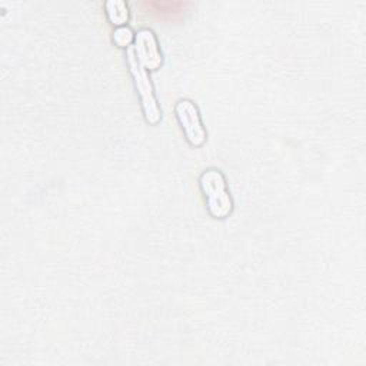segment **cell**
Wrapping results in <instances>:
<instances>
[{
  "label": "cell",
  "mask_w": 366,
  "mask_h": 366,
  "mask_svg": "<svg viewBox=\"0 0 366 366\" xmlns=\"http://www.w3.org/2000/svg\"><path fill=\"white\" fill-rule=\"evenodd\" d=\"M199 187L206 200L207 213L213 219L223 220L233 212V199L222 170L209 167L199 176Z\"/></svg>",
  "instance_id": "6da1fadb"
},
{
  "label": "cell",
  "mask_w": 366,
  "mask_h": 366,
  "mask_svg": "<svg viewBox=\"0 0 366 366\" xmlns=\"http://www.w3.org/2000/svg\"><path fill=\"white\" fill-rule=\"evenodd\" d=\"M126 60H127V66H129V73L133 79L134 89L140 99V106H142L144 120L150 126H156L162 122V110H160V104L157 102L149 71H146L137 63L133 46H130L126 50Z\"/></svg>",
  "instance_id": "7a4b0ae2"
},
{
  "label": "cell",
  "mask_w": 366,
  "mask_h": 366,
  "mask_svg": "<svg viewBox=\"0 0 366 366\" xmlns=\"http://www.w3.org/2000/svg\"><path fill=\"white\" fill-rule=\"evenodd\" d=\"M174 116L190 146L200 147L206 143L207 132L203 126L200 110L192 99H179L174 104Z\"/></svg>",
  "instance_id": "3957f363"
},
{
  "label": "cell",
  "mask_w": 366,
  "mask_h": 366,
  "mask_svg": "<svg viewBox=\"0 0 366 366\" xmlns=\"http://www.w3.org/2000/svg\"><path fill=\"white\" fill-rule=\"evenodd\" d=\"M133 50H134L137 63L146 71H156L163 66L164 57L159 44V40L152 29L143 27L137 30V33L134 34Z\"/></svg>",
  "instance_id": "277c9868"
},
{
  "label": "cell",
  "mask_w": 366,
  "mask_h": 366,
  "mask_svg": "<svg viewBox=\"0 0 366 366\" xmlns=\"http://www.w3.org/2000/svg\"><path fill=\"white\" fill-rule=\"evenodd\" d=\"M104 11L107 16V20L114 26H127L130 20V9L129 4L123 0H107L104 3Z\"/></svg>",
  "instance_id": "5b68a950"
},
{
  "label": "cell",
  "mask_w": 366,
  "mask_h": 366,
  "mask_svg": "<svg viewBox=\"0 0 366 366\" xmlns=\"http://www.w3.org/2000/svg\"><path fill=\"white\" fill-rule=\"evenodd\" d=\"M134 31L129 26H120L113 30V43L120 49H129L134 41Z\"/></svg>",
  "instance_id": "8992f818"
}]
</instances>
